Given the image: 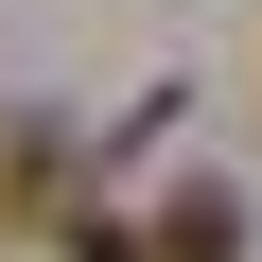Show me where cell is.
Masks as SVG:
<instances>
[{
  "label": "cell",
  "mask_w": 262,
  "mask_h": 262,
  "mask_svg": "<svg viewBox=\"0 0 262 262\" xmlns=\"http://www.w3.org/2000/svg\"><path fill=\"white\" fill-rule=\"evenodd\" d=\"M158 262H245V192H210V175H192V192L158 210Z\"/></svg>",
  "instance_id": "1"
}]
</instances>
